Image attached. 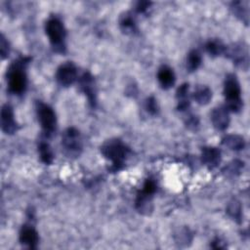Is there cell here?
<instances>
[{
	"mask_svg": "<svg viewBox=\"0 0 250 250\" xmlns=\"http://www.w3.org/2000/svg\"><path fill=\"white\" fill-rule=\"evenodd\" d=\"M28 58H22L14 62L7 71V82L9 91L16 95H21L26 88L25 65L28 62Z\"/></svg>",
	"mask_w": 250,
	"mask_h": 250,
	"instance_id": "cell-1",
	"label": "cell"
},
{
	"mask_svg": "<svg viewBox=\"0 0 250 250\" xmlns=\"http://www.w3.org/2000/svg\"><path fill=\"white\" fill-rule=\"evenodd\" d=\"M104 156L112 162V167L118 170L124 163L129 152L128 147L117 139L106 141L101 147Z\"/></svg>",
	"mask_w": 250,
	"mask_h": 250,
	"instance_id": "cell-2",
	"label": "cell"
},
{
	"mask_svg": "<svg viewBox=\"0 0 250 250\" xmlns=\"http://www.w3.org/2000/svg\"><path fill=\"white\" fill-rule=\"evenodd\" d=\"M224 94L226 98L227 108L233 112L239 111L242 107V101L240 97L241 90L235 75L229 74L226 77Z\"/></svg>",
	"mask_w": 250,
	"mask_h": 250,
	"instance_id": "cell-3",
	"label": "cell"
},
{
	"mask_svg": "<svg viewBox=\"0 0 250 250\" xmlns=\"http://www.w3.org/2000/svg\"><path fill=\"white\" fill-rule=\"evenodd\" d=\"M45 29L53 47L57 50L60 49V51H62L65 30L62 21L57 18H52L47 21Z\"/></svg>",
	"mask_w": 250,
	"mask_h": 250,
	"instance_id": "cell-4",
	"label": "cell"
},
{
	"mask_svg": "<svg viewBox=\"0 0 250 250\" xmlns=\"http://www.w3.org/2000/svg\"><path fill=\"white\" fill-rule=\"evenodd\" d=\"M37 115L44 132L48 135L52 134L55 131L56 124H57L56 114L52 109V107H50L48 104H45L43 103H38Z\"/></svg>",
	"mask_w": 250,
	"mask_h": 250,
	"instance_id": "cell-5",
	"label": "cell"
},
{
	"mask_svg": "<svg viewBox=\"0 0 250 250\" xmlns=\"http://www.w3.org/2000/svg\"><path fill=\"white\" fill-rule=\"evenodd\" d=\"M62 145L70 154H79L81 149V139L79 132L75 128H68L62 135Z\"/></svg>",
	"mask_w": 250,
	"mask_h": 250,
	"instance_id": "cell-6",
	"label": "cell"
},
{
	"mask_svg": "<svg viewBox=\"0 0 250 250\" xmlns=\"http://www.w3.org/2000/svg\"><path fill=\"white\" fill-rule=\"evenodd\" d=\"M58 82L62 86L71 85L77 78V69L72 62H65L62 64L56 74Z\"/></svg>",
	"mask_w": 250,
	"mask_h": 250,
	"instance_id": "cell-7",
	"label": "cell"
},
{
	"mask_svg": "<svg viewBox=\"0 0 250 250\" xmlns=\"http://www.w3.org/2000/svg\"><path fill=\"white\" fill-rule=\"evenodd\" d=\"M1 128L6 134H13L17 131V123L14 118L13 108L9 104H5L1 109Z\"/></svg>",
	"mask_w": 250,
	"mask_h": 250,
	"instance_id": "cell-8",
	"label": "cell"
},
{
	"mask_svg": "<svg viewBox=\"0 0 250 250\" xmlns=\"http://www.w3.org/2000/svg\"><path fill=\"white\" fill-rule=\"evenodd\" d=\"M229 58L233 61L234 63L242 66L247 67L248 65V49L246 46H243L242 44H235L232 47H230L229 51Z\"/></svg>",
	"mask_w": 250,
	"mask_h": 250,
	"instance_id": "cell-9",
	"label": "cell"
},
{
	"mask_svg": "<svg viewBox=\"0 0 250 250\" xmlns=\"http://www.w3.org/2000/svg\"><path fill=\"white\" fill-rule=\"evenodd\" d=\"M211 120L214 127L218 130H225L229 123V110L225 106L216 107L211 114Z\"/></svg>",
	"mask_w": 250,
	"mask_h": 250,
	"instance_id": "cell-10",
	"label": "cell"
},
{
	"mask_svg": "<svg viewBox=\"0 0 250 250\" xmlns=\"http://www.w3.org/2000/svg\"><path fill=\"white\" fill-rule=\"evenodd\" d=\"M20 241L28 248H36L39 237L35 229L31 226H22L20 232Z\"/></svg>",
	"mask_w": 250,
	"mask_h": 250,
	"instance_id": "cell-11",
	"label": "cell"
},
{
	"mask_svg": "<svg viewBox=\"0 0 250 250\" xmlns=\"http://www.w3.org/2000/svg\"><path fill=\"white\" fill-rule=\"evenodd\" d=\"M201 158H202V162L205 165L209 166L210 168H214L219 164L221 160V152L216 147H212V146L204 147L202 149Z\"/></svg>",
	"mask_w": 250,
	"mask_h": 250,
	"instance_id": "cell-12",
	"label": "cell"
},
{
	"mask_svg": "<svg viewBox=\"0 0 250 250\" xmlns=\"http://www.w3.org/2000/svg\"><path fill=\"white\" fill-rule=\"evenodd\" d=\"M159 84L163 89L171 88L175 83V74L172 68L167 65H163L159 68L157 73Z\"/></svg>",
	"mask_w": 250,
	"mask_h": 250,
	"instance_id": "cell-13",
	"label": "cell"
},
{
	"mask_svg": "<svg viewBox=\"0 0 250 250\" xmlns=\"http://www.w3.org/2000/svg\"><path fill=\"white\" fill-rule=\"evenodd\" d=\"M151 198H152V195L147 194L143 190H141L138 193V196L136 198V208L138 209V211L146 215L151 212L152 210Z\"/></svg>",
	"mask_w": 250,
	"mask_h": 250,
	"instance_id": "cell-14",
	"label": "cell"
},
{
	"mask_svg": "<svg viewBox=\"0 0 250 250\" xmlns=\"http://www.w3.org/2000/svg\"><path fill=\"white\" fill-rule=\"evenodd\" d=\"M80 87L82 91L87 95L91 104H95V91H94V81L90 73L86 72L80 78Z\"/></svg>",
	"mask_w": 250,
	"mask_h": 250,
	"instance_id": "cell-15",
	"label": "cell"
},
{
	"mask_svg": "<svg viewBox=\"0 0 250 250\" xmlns=\"http://www.w3.org/2000/svg\"><path fill=\"white\" fill-rule=\"evenodd\" d=\"M223 144L232 150H240L244 147L245 142L241 136L228 135L223 139Z\"/></svg>",
	"mask_w": 250,
	"mask_h": 250,
	"instance_id": "cell-16",
	"label": "cell"
},
{
	"mask_svg": "<svg viewBox=\"0 0 250 250\" xmlns=\"http://www.w3.org/2000/svg\"><path fill=\"white\" fill-rule=\"evenodd\" d=\"M188 84L185 83L181 85L177 90V98H178V108L179 110H185L188 107L189 102L188 99Z\"/></svg>",
	"mask_w": 250,
	"mask_h": 250,
	"instance_id": "cell-17",
	"label": "cell"
},
{
	"mask_svg": "<svg viewBox=\"0 0 250 250\" xmlns=\"http://www.w3.org/2000/svg\"><path fill=\"white\" fill-rule=\"evenodd\" d=\"M193 98L197 104H206L210 102V100L212 98V92L208 87L200 86L193 93Z\"/></svg>",
	"mask_w": 250,
	"mask_h": 250,
	"instance_id": "cell-18",
	"label": "cell"
},
{
	"mask_svg": "<svg viewBox=\"0 0 250 250\" xmlns=\"http://www.w3.org/2000/svg\"><path fill=\"white\" fill-rule=\"evenodd\" d=\"M200 63H201L200 54L196 50L189 52L188 55V58H187V68L189 71H193L198 68Z\"/></svg>",
	"mask_w": 250,
	"mask_h": 250,
	"instance_id": "cell-19",
	"label": "cell"
},
{
	"mask_svg": "<svg viewBox=\"0 0 250 250\" xmlns=\"http://www.w3.org/2000/svg\"><path fill=\"white\" fill-rule=\"evenodd\" d=\"M39 150V154H40V158L41 160L45 163V164H51L53 162L54 159V155L52 152V149L50 147V146L46 143H41L39 145L38 147Z\"/></svg>",
	"mask_w": 250,
	"mask_h": 250,
	"instance_id": "cell-20",
	"label": "cell"
},
{
	"mask_svg": "<svg viewBox=\"0 0 250 250\" xmlns=\"http://www.w3.org/2000/svg\"><path fill=\"white\" fill-rule=\"evenodd\" d=\"M225 49H226V47L223 45V43L221 41H218V40H210L206 44L207 52L211 56H214V57L223 54L225 52Z\"/></svg>",
	"mask_w": 250,
	"mask_h": 250,
	"instance_id": "cell-21",
	"label": "cell"
},
{
	"mask_svg": "<svg viewBox=\"0 0 250 250\" xmlns=\"http://www.w3.org/2000/svg\"><path fill=\"white\" fill-rule=\"evenodd\" d=\"M120 25L122 29L126 31H133L135 30V26H136L134 19L129 14H125L124 16H122L120 20Z\"/></svg>",
	"mask_w": 250,
	"mask_h": 250,
	"instance_id": "cell-22",
	"label": "cell"
},
{
	"mask_svg": "<svg viewBox=\"0 0 250 250\" xmlns=\"http://www.w3.org/2000/svg\"><path fill=\"white\" fill-rule=\"evenodd\" d=\"M233 10H234V13L238 17H241V19L243 21H244V17H245L246 21H248V8H245L242 2L233 3Z\"/></svg>",
	"mask_w": 250,
	"mask_h": 250,
	"instance_id": "cell-23",
	"label": "cell"
},
{
	"mask_svg": "<svg viewBox=\"0 0 250 250\" xmlns=\"http://www.w3.org/2000/svg\"><path fill=\"white\" fill-rule=\"evenodd\" d=\"M228 213L232 217L234 218L235 220H238L240 219V205L238 202L234 201V202H231L229 207H228Z\"/></svg>",
	"mask_w": 250,
	"mask_h": 250,
	"instance_id": "cell-24",
	"label": "cell"
},
{
	"mask_svg": "<svg viewBox=\"0 0 250 250\" xmlns=\"http://www.w3.org/2000/svg\"><path fill=\"white\" fill-rule=\"evenodd\" d=\"M144 192L147 193V194H150L152 195L155 191H156V184L153 180L151 179H147L145 184H144V187H143V189H142Z\"/></svg>",
	"mask_w": 250,
	"mask_h": 250,
	"instance_id": "cell-25",
	"label": "cell"
},
{
	"mask_svg": "<svg viewBox=\"0 0 250 250\" xmlns=\"http://www.w3.org/2000/svg\"><path fill=\"white\" fill-rule=\"evenodd\" d=\"M146 108L151 114H155L157 112V104H156V101H155V99L153 97H149L146 100Z\"/></svg>",
	"mask_w": 250,
	"mask_h": 250,
	"instance_id": "cell-26",
	"label": "cell"
},
{
	"mask_svg": "<svg viewBox=\"0 0 250 250\" xmlns=\"http://www.w3.org/2000/svg\"><path fill=\"white\" fill-rule=\"evenodd\" d=\"M0 52H1V56L3 59L6 58L9 54V44L3 34L0 37Z\"/></svg>",
	"mask_w": 250,
	"mask_h": 250,
	"instance_id": "cell-27",
	"label": "cell"
},
{
	"mask_svg": "<svg viewBox=\"0 0 250 250\" xmlns=\"http://www.w3.org/2000/svg\"><path fill=\"white\" fill-rule=\"evenodd\" d=\"M149 5H150L149 2L141 1V2H138L136 9H137V11H138L139 13H143V12H145V11L149 7Z\"/></svg>",
	"mask_w": 250,
	"mask_h": 250,
	"instance_id": "cell-28",
	"label": "cell"
}]
</instances>
